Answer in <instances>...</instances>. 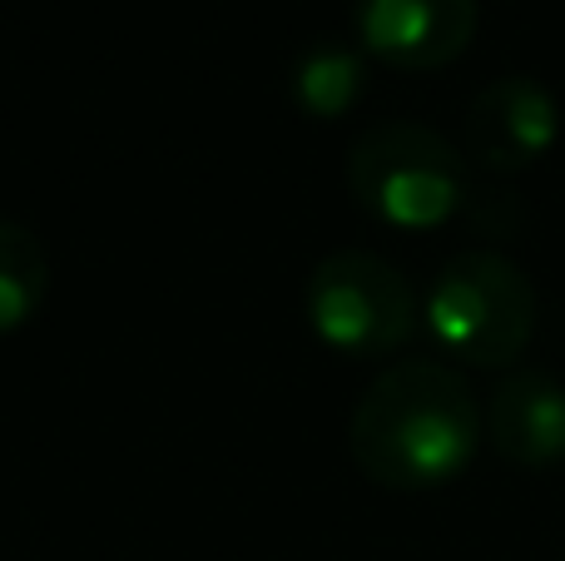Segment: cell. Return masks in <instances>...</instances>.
Returning <instances> with one entry per match:
<instances>
[{"mask_svg": "<svg viewBox=\"0 0 565 561\" xmlns=\"http://www.w3.org/2000/svg\"><path fill=\"white\" fill-rule=\"evenodd\" d=\"M422 318L451 358L471 368H511L536 338V284L516 258L467 248L431 278Z\"/></svg>", "mask_w": 565, "mask_h": 561, "instance_id": "cell-3", "label": "cell"}, {"mask_svg": "<svg viewBox=\"0 0 565 561\" xmlns=\"http://www.w3.org/2000/svg\"><path fill=\"white\" fill-rule=\"evenodd\" d=\"M50 278L45 244L15 219H0V334H15L40 314Z\"/></svg>", "mask_w": 565, "mask_h": 561, "instance_id": "cell-9", "label": "cell"}, {"mask_svg": "<svg viewBox=\"0 0 565 561\" xmlns=\"http://www.w3.org/2000/svg\"><path fill=\"white\" fill-rule=\"evenodd\" d=\"M477 0H358L352 25L372 60L392 70H441L467 55L477 35Z\"/></svg>", "mask_w": 565, "mask_h": 561, "instance_id": "cell-6", "label": "cell"}, {"mask_svg": "<svg viewBox=\"0 0 565 561\" xmlns=\"http://www.w3.org/2000/svg\"><path fill=\"white\" fill-rule=\"evenodd\" d=\"M417 288L367 248H338L308 274V324L342 358H387L417 334Z\"/></svg>", "mask_w": 565, "mask_h": 561, "instance_id": "cell-4", "label": "cell"}, {"mask_svg": "<svg viewBox=\"0 0 565 561\" xmlns=\"http://www.w3.org/2000/svg\"><path fill=\"white\" fill-rule=\"evenodd\" d=\"M367 89V65H362V50L342 45V40H318L298 55L292 65V99H298L302 115L312 119H338Z\"/></svg>", "mask_w": 565, "mask_h": 561, "instance_id": "cell-8", "label": "cell"}, {"mask_svg": "<svg viewBox=\"0 0 565 561\" xmlns=\"http://www.w3.org/2000/svg\"><path fill=\"white\" fill-rule=\"evenodd\" d=\"M487 443L511 467H561L565 463V383L521 368L497 383L487 403Z\"/></svg>", "mask_w": 565, "mask_h": 561, "instance_id": "cell-7", "label": "cell"}, {"mask_svg": "<svg viewBox=\"0 0 565 561\" xmlns=\"http://www.w3.org/2000/svg\"><path fill=\"white\" fill-rule=\"evenodd\" d=\"M561 139V105L536 75H501L467 109V159L487 174H521Z\"/></svg>", "mask_w": 565, "mask_h": 561, "instance_id": "cell-5", "label": "cell"}, {"mask_svg": "<svg viewBox=\"0 0 565 561\" xmlns=\"http://www.w3.org/2000/svg\"><path fill=\"white\" fill-rule=\"evenodd\" d=\"M348 189L387 229H441L467 204V159L431 125L382 119L352 139Z\"/></svg>", "mask_w": 565, "mask_h": 561, "instance_id": "cell-2", "label": "cell"}, {"mask_svg": "<svg viewBox=\"0 0 565 561\" xmlns=\"http://www.w3.org/2000/svg\"><path fill=\"white\" fill-rule=\"evenodd\" d=\"M487 413L451 363L407 358L372 378L348 423V453L362 477L392 493L457 483L481 453Z\"/></svg>", "mask_w": 565, "mask_h": 561, "instance_id": "cell-1", "label": "cell"}]
</instances>
